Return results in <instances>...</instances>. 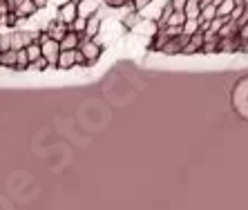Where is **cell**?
I'll return each mask as SVG.
<instances>
[{"label":"cell","mask_w":248,"mask_h":210,"mask_svg":"<svg viewBox=\"0 0 248 210\" xmlns=\"http://www.w3.org/2000/svg\"><path fill=\"white\" fill-rule=\"evenodd\" d=\"M78 52L83 54V59L87 60V67H90L92 63H96V60L101 59L103 47L98 45L96 41H81V45H78Z\"/></svg>","instance_id":"cell-1"},{"label":"cell","mask_w":248,"mask_h":210,"mask_svg":"<svg viewBox=\"0 0 248 210\" xmlns=\"http://www.w3.org/2000/svg\"><path fill=\"white\" fill-rule=\"evenodd\" d=\"M41 54H43V59L47 60V65L56 67L58 56H61V45H58L56 41H52V38H45V41L41 43Z\"/></svg>","instance_id":"cell-2"},{"label":"cell","mask_w":248,"mask_h":210,"mask_svg":"<svg viewBox=\"0 0 248 210\" xmlns=\"http://www.w3.org/2000/svg\"><path fill=\"white\" fill-rule=\"evenodd\" d=\"M76 18H78V0H69L61 7V20L63 25H72Z\"/></svg>","instance_id":"cell-3"},{"label":"cell","mask_w":248,"mask_h":210,"mask_svg":"<svg viewBox=\"0 0 248 210\" xmlns=\"http://www.w3.org/2000/svg\"><path fill=\"white\" fill-rule=\"evenodd\" d=\"M203 43H206V38H203V31L199 30L195 36H190V38H188V43H186V45H184V49H181V54H186V56H190V54L202 52Z\"/></svg>","instance_id":"cell-4"},{"label":"cell","mask_w":248,"mask_h":210,"mask_svg":"<svg viewBox=\"0 0 248 210\" xmlns=\"http://www.w3.org/2000/svg\"><path fill=\"white\" fill-rule=\"evenodd\" d=\"M101 2H103V0H83V2H78V16L85 18V20L87 18H92V16H96Z\"/></svg>","instance_id":"cell-5"},{"label":"cell","mask_w":248,"mask_h":210,"mask_svg":"<svg viewBox=\"0 0 248 210\" xmlns=\"http://www.w3.org/2000/svg\"><path fill=\"white\" fill-rule=\"evenodd\" d=\"M81 36L74 34V31H67L65 34V38L58 45H61V52H74V49H78V45H81Z\"/></svg>","instance_id":"cell-6"},{"label":"cell","mask_w":248,"mask_h":210,"mask_svg":"<svg viewBox=\"0 0 248 210\" xmlns=\"http://www.w3.org/2000/svg\"><path fill=\"white\" fill-rule=\"evenodd\" d=\"M98 30H101V18L98 16H92V18H87V27H85V41H94L98 34Z\"/></svg>","instance_id":"cell-7"},{"label":"cell","mask_w":248,"mask_h":210,"mask_svg":"<svg viewBox=\"0 0 248 210\" xmlns=\"http://www.w3.org/2000/svg\"><path fill=\"white\" fill-rule=\"evenodd\" d=\"M16 60H18V49H5V52H0V65L2 67H12L16 70Z\"/></svg>","instance_id":"cell-8"},{"label":"cell","mask_w":248,"mask_h":210,"mask_svg":"<svg viewBox=\"0 0 248 210\" xmlns=\"http://www.w3.org/2000/svg\"><path fill=\"white\" fill-rule=\"evenodd\" d=\"M25 54H27V60H29V65H34L36 60L41 59L43 54H41V43H29V45H25Z\"/></svg>","instance_id":"cell-9"},{"label":"cell","mask_w":248,"mask_h":210,"mask_svg":"<svg viewBox=\"0 0 248 210\" xmlns=\"http://www.w3.org/2000/svg\"><path fill=\"white\" fill-rule=\"evenodd\" d=\"M184 14L188 20H199V14H202V5L199 2H195V0H188L184 7Z\"/></svg>","instance_id":"cell-10"},{"label":"cell","mask_w":248,"mask_h":210,"mask_svg":"<svg viewBox=\"0 0 248 210\" xmlns=\"http://www.w3.org/2000/svg\"><path fill=\"white\" fill-rule=\"evenodd\" d=\"M74 65H76L74 52H61V56H58V63H56L58 70H72Z\"/></svg>","instance_id":"cell-11"},{"label":"cell","mask_w":248,"mask_h":210,"mask_svg":"<svg viewBox=\"0 0 248 210\" xmlns=\"http://www.w3.org/2000/svg\"><path fill=\"white\" fill-rule=\"evenodd\" d=\"M235 7H237L235 0H221V5L217 7V18H224V20H228Z\"/></svg>","instance_id":"cell-12"},{"label":"cell","mask_w":248,"mask_h":210,"mask_svg":"<svg viewBox=\"0 0 248 210\" xmlns=\"http://www.w3.org/2000/svg\"><path fill=\"white\" fill-rule=\"evenodd\" d=\"M186 14L184 12H172V16L168 18V27H177V30H184V25H186Z\"/></svg>","instance_id":"cell-13"},{"label":"cell","mask_w":248,"mask_h":210,"mask_svg":"<svg viewBox=\"0 0 248 210\" xmlns=\"http://www.w3.org/2000/svg\"><path fill=\"white\" fill-rule=\"evenodd\" d=\"M199 30H202V23H199V20H186V25H184V30H181V34L190 38V36H195Z\"/></svg>","instance_id":"cell-14"},{"label":"cell","mask_w":248,"mask_h":210,"mask_svg":"<svg viewBox=\"0 0 248 210\" xmlns=\"http://www.w3.org/2000/svg\"><path fill=\"white\" fill-rule=\"evenodd\" d=\"M85 27H87V20H85V18L78 16V18L74 20V23L69 25V31H74V34L83 36V34H85Z\"/></svg>","instance_id":"cell-15"},{"label":"cell","mask_w":248,"mask_h":210,"mask_svg":"<svg viewBox=\"0 0 248 210\" xmlns=\"http://www.w3.org/2000/svg\"><path fill=\"white\" fill-rule=\"evenodd\" d=\"M29 67V60H27V54H25V47L23 49H18V60H16V70H27Z\"/></svg>","instance_id":"cell-16"},{"label":"cell","mask_w":248,"mask_h":210,"mask_svg":"<svg viewBox=\"0 0 248 210\" xmlns=\"http://www.w3.org/2000/svg\"><path fill=\"white\" fill-rule=\"evenodd\" d=\"M34 9H36L34 2H31V0H25L23 5L18 7V16H29V14H34Z\"/></svg>","instance_id":"cell-17"},{"label":"cell","mask_w":248,"mask_h":210,"mask_svg":"<svg viewBox=\"0 0 248 210\" xmlns=\"http://www.w3.org/2000/svg\"><path fill=\"white\" fill-rule=\"evenodd\" d=\"M217 47H219V38H217V41H206L202 47V52L203 54H217Z\"/></svg>","instance_id":"cell-18"},{"label":"cell","mask_w":248,"mask_h":210,"mask_svg":"<svg viewBox=\"0 0 248 210\" xmlns=\"http://www.w3.org/2000/svg\"><path fill=\"white\" fill-rule=\"evenodd\" d=\"M130 2H132L134 12H137V14H141V12H143V9H145V7L150 5L152 0H130Z\"/></svg>","instance_id":"cell-19"},{"label":"cell","mask_w":248,"mask_h":210,"mask_svg":"<svg viewBox=\"0 0 248 210\" xmlns=\"http://www.w3.org/2000/svg\"><path fill=\"white\" fill-rule=\"evenodd\" d=\"M237 38H239L242 43H248V23L239 25V34H237Z\"/></svg>","instance_id":"cell-20"},{"label":"cell","mask_w":248,"mask_h":210,"mask_svg":"<svg viewBox=\"0 0 248 210\" xmlns=\"http://www.w3.org/2000/svg\"><path fill=\"white\" fill-rule=\"evenodd\" d=\"M103 2H105L108 7H112V9H123L127 0H103Z\"/></svg>","instance_id":"cell-21"},{"label":"cell","mask_w":248,"mask_h":210,"mask_svg":"<svg viewBox=\"0 0 248 210\" xmlns=\"http://www.w3.org/2000/svg\"><path fill=\"white\" fill-rule=\"evenodd\" d=\"M186 2H188V0H170V5H172V9H174V12H184Z\"/></svg>","instance_id":"cell-22"},{"label":"cell","mask_w":248,"mask_h":210,"mask_svg":"<svg viewBox=\"0 0 248 210\" xmlns=\"http://www.w3.org/2000/svg\"><path fill=\"white\" fill-rule=\"evenodd\" d=\"M31 67H36V70H45V67H49V65H47V60H45V59H43V56H41V59L36 60V63L31 65Z\"/></svg>","instance_id":"cell-23"},{"label":"cell","mask_w":248,"mask_h":210,"mask_svg":"<svg viewBox=\"0 0 248 210\" xmlns=\"http://www.w3.org/2000/svg\"><path fill=\"white\" fill-rule=\"evenodd\" d=\"M31 2H34L36 7H45L47 5V0H31Z\"/></svg>","instance_id":"cell-24"},{"label":"cell","mask_w":248,"mask_h":210,"mask_svg":"<svg viewBox=\"0 0 248 210\" xmlns=\"http://www.w3.org/2000/svg\"><path fill=\"white\" fill-rule=\"evenodd\" d=\"M235 2H237V5H244V2H246V0H235Z\"/></svg>","instance_id":"cell-25"},{"label":"cell","mask_w":248,"mask_h":210,"mask_svg":"<svg viewBox=\"0 0 248 210\" xmlns=\"http://www.w3.org/2000/svg\"><path fill=\"white\" fill-rule=\"evenodd\" d=\"M195 2H199V5H203V0H195Z\"/></svg>","instance_id":"cell-26"}]
</instances>
